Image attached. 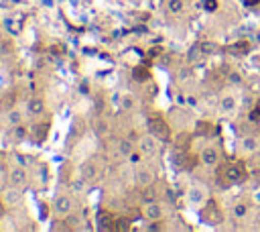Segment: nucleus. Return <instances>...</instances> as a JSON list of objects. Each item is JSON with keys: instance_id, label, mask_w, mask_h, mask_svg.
<instances>
[{"instance_id": "obj_1", "label": "nucleus", "mask_w": 260, "mask_h": 232, "mask_svg": "<svg viewBox=\"0 0 260 232\" xmlns=\"http://www.w3.org/2000/svg\"><path fill=\"white\" fill-rule=\"evenodd\" d=\"M219 177H221V181H223L225 185H236V183L246 181L248 171H246L244 163H228V165L221 167Z\"/></svg>"}, {"instance_id": "obj_2", "label": "nucleus", "mask_w": 260, "mask_h": 232, "mask_svg": "<svg viewBox=\"0 0 260 232\" xmlns=\"http://www.w3.org/2000/svg\"><path fill=\"white\" fill-rule=\"evenodd\" d=\"M22 199H24V187H18V185H10L8 183L0 193V201L4 204L6 210H12V208L20 206Z\"/></svg>"}, {"instance_id": "obj_3", "label": "nucleus", "mask_w": 260, "mask_h": 232, "mask_svg": "<svg viewBox=\"0 0 260 232\" xmlns=\"http://www.w3.org/2000/svg\"><path fill=\"white\" fill-rule=\"evenodd\" d=\"M73 210H75V201H73L71 195L61 193V195H57L53 199V214H55V218L65 220V218H69L73 214Z\"/></svg>"}, {"instance_id": "obj_4", "label": "nucleus", "mask_w": 260, "mask_h": 232, "mask_svg": "<svg viewBox=\"0 0 260 232\" xmlns=\"http://www.w3.org/2000/svg\"><path fill=\"white\" fill-rule=\"evenodd\" d=\"M187 201H189V206H193V208H201V206L207 201V187L201 185V183L189 185V189H187Z\"/></svg>"}, {"instance_id": "obj_5", "label": "nucleus", "mask_w": 260, "mask_h": 232, "mask_svg": "<svg viewBox=\"0 0 260 232\" xmlns=\"http://www.w3.org/2000/svg\"><path fill=\"white\" fill-rule=\"evenodd\" d=\"M138 153L144 155V157L156 155V153H158V138H156L152 132L140 136V138H138Z\"/></svg>"}, {"instance_id": "obj_6", "label": "nucleus", "mask_w": 260, "mask_h": 232, "mask_svg": "<svg viewBox=\"0 0 260 232\" xmlns=\"http://www.w3.org/2000/svg\"><path fill=\"white\" fill-rule=\"evenodd\" d=\"M8 183L10 185H18V187H26L28 183V171L24 165H12L8 169Z\"/></svg>"}, {"instance_id": "obj_7", "label": "nucleus", "mask_w": 260, "mask_h": 232, "mask_svg": "<svg viewBox=\"0 0 260 232\" xmlns=\"http://www.w3.org/2000/svg\"><path fill=\"white\" fill-rule=\"evenodd\" d=\"M148 130L158 138V140H169L171 132H169V124L160 118V116H152L148 120Z\"/></svg>"}, {"instance_id": "obj_8", "label": "nucleus", "mask_w": 260, "mask_h": 232, "mask_svg": "<svg viewBox=\"0 0 260 232\" xmlns=\"http://www.w3.org/2000/svg\"><path fill=\"white\" fill-rule=\"evenodd\" d=\"M201 220H203L205 224H211V226L219 224V222H221V212H219V208H217L213 201H205V204L201 206Z\"/></svg>"}, {"instance_id": "obj_9", "label": "nucleus", "mask_w": 260, "mask_h": 232, "mask_svg": "<svg viewBox=\"0 0 260 232\" xmlns=\"http://www.w3.org/2000/svg\"><path fill=\"white\" fill-rule=\"evenodd\" d=\"M45 100L41 98V96H30L28 100H26V104H24V112H26V116L28 118H39V116H43L45 114Z\"/></svg>"}, {"instance_id": "obj_10", "label": "nucleus", "mask_w": 260, "mask_h": 232, "mask_svg": "<svg viewBox=\"0 0 260 232\" xmlns=\"http://www.w3.org/2000/svg\"><path fill=\"white\" fill-rule=\"evenodd\" d=\"M219 159H221V151H219V147H215V144H209V147H205V149L199 153V161H201L205 167H215V165L219 163Z\"/></svg>"}, {"instance_id": "obj_11", "label": "nucleus", "mask_w": 260, "mask_h": 232, "mask_svg": "<svg viewBox=\"0 0 260 232\" xmlns=\"http://www.w3.org/2000/svg\"><path fill=\"white\" fill-rule=\"evenodd\" d=\"M162 206L156 201V199H152V201H144L142 204V216L148 220V222H158L160 218H162Z\"/></svg>"}, {"instance_id": "obj_12", "label": "nucleus", "mask_w": 260, "mask_h": 232, "mask_svg": "<svg viewBox=\"0 0 260 232\" xmlns=\"http://www.w3.org/2000/svg\"><path fill=\"white\" fill-rule=\"evenodd\" d=\"M24 116H26L24 110H20L16 106H10L8 110H4V124H6V128H12V126L22 124L24 122Z\"/></svg>"}, {"instance_id": "obj_13", "label": "nucleus", "mask_w": 260, "mask_h": 232, "mask_svg": "<svg viewBox=\"0 0 260 232\" xmlns=\"http://www.w3.org/2000/svg\"><path fill=\"white\" fill-rule=\"evenodd\" d=\"M98 173H100V167H98V163L93 159H85L81 163V167H79V177L83 181H93L98 177Z\"/></svg>"}, {"instance_id": "obj_14", "label": "nucleus", "mask_w": 260, "mask_h": 232, "mask_svg": "<svg viewBox=\"0 0 260 232\" xmlns=\"http://www.w3.org/2000/svg\"><path fill=\"white\" fill-rule=\"evenodd\" d=\"M134 181L138 187H146V185H152L154 183V171L150 167H138L136 173H134Z\"/></svg>"}, {"instance_id": "obj_15", "label": "nucleus", "mask_w": 260, "mask_h": 232, "mask_svg": "<svg viewBox=\"0 0 260 232\" xmlns=\"http://www.w3.org/2000/svg\"><path fill=\"white\" fill-rule=\"evenodd\" d=\"M95 220H98V228H102V230H116V222L118 220L108 210H100L98 216H95Z\"/></svg>"}, {"instance_id": "obj_16", "label": "nucleus", "mask_w": 260, "mask_h": 232, "mask_svg": "<svg viewBox=\"0 0 260 232\" xmlns=\"http://www.w3.org/2000/svg\"><path fill=\"white\" fill-rule=\"evenodd\" d=\"M236 108H238V100H236V96H232V94H223L221 100H219V110H221L223 114H232Z\"/></svg>"}, {"instance_id": "obj_17", "label": "nucleus", "mask_w": 260, "mask_h": 232, "mask_svg": "<svg viewBox=\"0 0 260 232\" xmlns=\"http://www.w3.org/2000/svg\"><path fill=\"white\" fill-rule=\"evenodd\" d=\"M116 151H118V157L130 159V157L134 155V144H132V140H128V138H122V140H118Z\"/></svg>"}, {"instance_id": "obj_18", "label": "nucleus", "mask_w": 260, "mask_h": 232, "mask_svg": "<svg viewBox=\"0 0 260 232\" xmlns=\"http://www.w3.org/2000/svg\"><path fill=\"white\" fill-rule=\"evenodd\" d=\"M242 149H244V153H258V149H260V140H258L256 136L248 134V136L242 138Z\"/></svg>"}, {"instance_id": "obj_19", "label": "nucleus", "mask_w": 260, "mask_h": 232, "mask_svg": "<svg viewBox=\"0 0 260 232\" xmlns=\"http://www.w3.org/2000/svg\"><path fill=\"white\" fill-rule=\"evenodd\" d=\"M167 12L169 14H173V16H179V14H183L185 12V0H167Z\"/></svg>"}, {"instance_id": "obj_20", "label": "nucleus", "mask_w": 260, "mask_h": 232, "mask_svg": "<svg viewBox=\"0 0 260 232\" xmlns=\"http://www.w3.org/2000/svg\"><path fill=\"white\" fill-rule=\"evenodd\" d=\"M26 128H24V124H18V126H12L10 128V138L14 140V142H22L24 138H26Z\"/></svg>"}, {"instance_id": "obj_21", "label": "nucleus", "mask_w": 260, "mask_h": 232, "mask_svg": "<svg viewBox=\"0 0 260 232\" xmlns=\"http://www.w3.org/2000/svg\"><path fill=\"white\" fill-rule=\"evenodd\" d=\"M248 210H250V206L246 201H238V204H234L232 214H234V218H246L248 216Z\"/></svg>"}, {"instance_id": "obj_22", "label": "nucleus", "mask_w": 260, "mask_h": 232, "mask_svg": "<svg viewBox=\"0 0 260 232\" xmlns=\"http://www.w3.org/2000/svg\"><path fill=\"white\" fill-rule=\"evenodd\" d=\"M199 47H201L203 55H211V53H215V51H217V45H215V43H211V41H201V43H199Z\"/></svg>"}, {"instance_id": "obj_23", "label": "nucleus", "mask_w": 260, "mask_h": 232, "mask_svg": "<svg viewBox=\"0 0 260 232\" xmlns=\"http://www.w3.org/2000/svg\"><path fill=\"white\" fill-rule=\"evenodd\" d=\"M203 55V51H201V47L199 45H195V47H191L189 49V55H187V59L193 63V61H199V57Z\"/></svg>"}, {"instance_id": "obj_24", "label": "nucleus", "mask_w": 260, "mask_h": 232, "mask_svg": "<svg viewBox=\"0 0 260 232\" xmlns=\"http://www.w3.org/2000/svg\"><path fill=\"white\" fill-rule=\"evenodd\" d=\"M132 73H134V79H136V81H146V79H148V75H150V73H148V69H144V67H136Z\"/></svg>"}, {"instance_id": "obj_25", "label": "nucleus", "mask_w": 260, "mask_h": 232, "mask_svg": "<svg viewBox=\"0 0 260 232\" xmlns=\"http://www.w3.org/2000/svg\"><path fill=\"white\" fill-rule=\"evenodd\" d=\"M120 104H122V108H124V110H130V108H134V98H132L130 94H122Z\"/></svg>"}, {"instance_id": "obj_26", "label": "nucleus", "mask_w": 260, "mask_h": 232, "mask_svg": "<svg viewBox=\"0 0 260 232\" xmlns=\"http://www.w3.org/2000/svg\"><path fill=\"white\" fill-rule=\"evenodd\" d=\"M93 130H95V134L104 136V134L108 132V124H106L104 120H95V122H93Z\"/></svg>"}, {"instance_id": "obj_27", "label": "nucleus", "mask_w": 260, "mask_h": 232, "mask_svg": "<svg viewBox=\"0 0 260 232\" xmlns=\"http://www.w3.org/2000/svg\"><path fill=\"white\" fill-rule=\"evenodd\" d=\"M8 185V171H4V169H0V193H2V189Z\"/></svg>"}, {"instance_id": "obj_28", "label": "nucleus", "mask_w": 260, "mask_h": 232, "mask_svg": "<svg viewBox=\"0 0 260 232\" xmlns=\"http://www.w3.org/2000/svg\"><path fill=\"white\" fill-rule=\"evenodd\" d=\"M116 230H130V222L128 220H118L116 222Z\"/></svg>"}, {"instance_id": "obj_29", "label": "nucleus", "mask_w": 260, "mask_h": 232, "mask_svg": "<svg viewBox=\"0 0 260 232\" xmlns=\"http://www.w3.org/2000/svg\"><path fill=\"white\" fill-rule=\"evenodd\" d=\"M205 8H207L209 12L217 10V0H205Z\"/></svg>"}, {"instance_id": "obj_30", "label": "nucleus", "mask_w": 260, "mask_h": 232, "mask_svg": "<svg viewBox=\"0 0 260 232\" xmlns=\"http://www.w3.org/2000/svg\"><path fill=\"white\" fill-rule=\"evenodd\" d=\"M230 81L232 83H240L242 81V75L240 73H230Z\"/></svg>"}, {"instance_id": "obj_31", "label": "nucleus", "mask_w": 260, "mask_h": 232, "mask_svg": "<svg viewBox=\"0 0 260 232\" xmlns=\"http://www.w3.org/2000/svg\"><path fill=\"white\" fill-rule=\"evenodd\" d=\"M187 77H189V69H181L179 71V81H185Z\"/></svg>"}, {"instance_id": "obj_32", "label": "nucleus", "mask_w": 260, "mask_h": 232, "mask_svg": "<svg viewBox=\"0 0 260 232\" xmlns=\"http://www.w3.org/2000/svg\"><path fill=\"white\" fill-rule=\"evenodd\" d=\"M244 4L246 6H256V4H260V0H244Z\"/></svg>"}, {"instance_id": "obj_33", "label": "nucleus", "mask_w": 260, "mask_h": 232, "mask_svg": "<svg viewBox=\"0 0 260 232\" xmlns=\"http://www.w3.org/2000/svg\"><path fill=\"white\" fill-rule=\"evenodd\" d=\"M256 116H260V100H258V104H256V110H254V118Z\"/></svg>"}, {"instance_id": "obj_34", "label": "nucleus", "mask_w": 260, "mask_h": 232, "mask_svg": "<svg viewBox=\"0 0 260 232\" xmlns=\"http://www.w3.org/2000/svg\"><path fill=\"white\" fill-rule=\"evenodd\" d=\"M2 208H4V204H2V201H0V216H2Z\"/></svg>"}, {"instance_id": "obj_35", "label": "nucleus", "mask_w": 260, "mask_h": 232, "mask_svg": "<svg viewBox=\"0 0 260 232\" xmlns=\"http://www.w3.org/2000/svg\"><path fill=\"white\" fill-rule=\"evenodd\" d=\"M136 2H138V0H136Z\"/></svg>"}]
</instances>
